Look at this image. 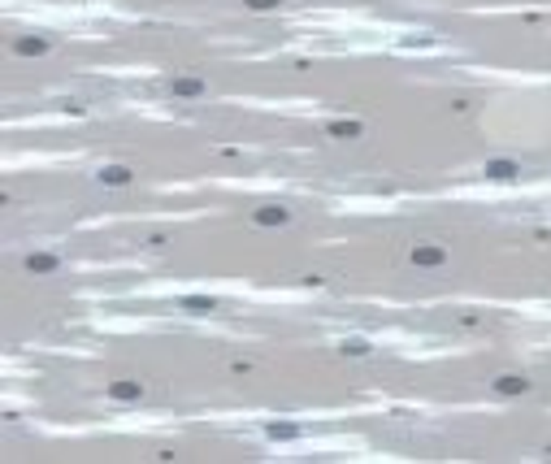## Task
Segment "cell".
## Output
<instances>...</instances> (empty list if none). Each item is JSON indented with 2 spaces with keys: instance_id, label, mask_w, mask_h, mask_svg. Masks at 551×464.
<instances>
[{
  "instance_id": "obj_1",
  "label": "cell",
  "mask_w": 551,
  "mask_h": 464,
  "mask_svg": "<svg viewBox=\"0 0 551 464\" xmlns=\"http://www.w3.org/2000/svg\"><path fill=\"white\" fill-rule=\"evenodd\" d=\"M408 261H413L417 269H439V265L447 261V248H439V243H421V248L408 252Z\"/></svg>"
},
{
  "instance_id": "obj_2",
  "label": "cell",
  "mask_w": 551,
  "mask_h": 464,
  "mask_svg": "<svg viewBox=\"0 0 551 464\" xmlns=\"http://www.w3.org/2000/svg\"><path fill=\"white\" fill-rule=\"evenodd\" d=\"M516 174H521V165L508 161V156H495V161H486V178H491V183H512Z\"/></svg>"
},
{
  "instance_id": "obj_3",
  "label": "cell",
  "mask_w": 551,
  "mask_h": 464,
  "mask_svg": "<svg viewBox=\"0 0 551 464\" xmlns=\"http://www.w3.org/2000/svg\"><path fill=\"white\" fill-rule=\"evenodd\" d=\"M57 269H61L57 252H30L26 256V274H57Z\"/></svg>"
},
{
  "instance_id": "obj_4",
  "label": "cell",
  "mask_w": 551,
  "mask_h": 464,
  "mask_svg": "<svg viewBox=\"0 0 551 464\" xmlns=\"http://www.w3.org/2000/svg\"><path fill=\"white\" fill-rule=\"evenodd\" d=\"M252 221H256V226H287L291 213L282 209V204H261V209L252 213Z\"/></svg>"
},
{
  "instance_id": "obj_5",
  "label": "cell",
  "mask_w": 551,
  "mask_h": 464,
  "mask_svg": "<svg viewBox=\"0 0 551 464\" xmlns=\"http://www.w3.org/2000/svg\"><path fill=\"white\" fill-rule=\"evenodd\" d=\"M96 178H100L105 187H126V183L135 178V174H131V165H105L100 174H96Z\"/></svg>"
},
{
  "instance_id": "obj_6",
  "label": "cell",
  "mask_w": 551,
  "mask_h": 464,
  "mask_svg": "<svg viewBox=\"0 0 551 464\" xmlns=\"http://www.w3.org/2000/svg\"><path fill=\"white\" fill-rule=\"evenodd\" d=\"M495 391H499V395H525L530 382H525L521 373H499V378H495Z\"/></svg>"
},
{
  "instance_id": "obj_7",
  "label": "cell",
  "mask_w": 551,
  "mask_h": 464,
  "mask_svg": "<svg viewBox=\"0 0 551 464\" xmlns=\"http://www.w3.org/2000/svg\"><path fill=\"white\" fill-rule=\"evenodd\" d=\"M109 395L118 399V404H135V399H143V387H139V382H113Z\"/></svg>"
},
{
  "instance_id": "obj_8",
  "label": "cell",
  "mask_w": 551,
  "mask_h": 464,
  "mask_svg": "<svg viewBox=\"0 0 551 464\" xmlns=\"http://www.w3.org/2000/svg\"><path fill=\"white\" fill-rule=\"evenodd\" d=\"M326 135H330V139H361L365 126H361V122H330Z\"/></svg>"
},
{
  "instance_id": "obj_9",
  "label": "cell",
  "mask_w": 551,
  "mask_h": 464,
  "mask_svg": "<svg viewBox=\"0 0 551 464\" xmlns=\"http://www.w3.org/2000/svg\"><path fill=\"white\" fill-rule=\"evenodd\" d=\"M265 434H269L273 443H291V438H300V425H291V421H273V425H265Z\"/></svg>"
},
{
  "instance_id": "obj_10",
  "label": "cell",
  "mask_w": 551,
  "mask_h": 464,
  "mask_svg": "<svg viewBox=\"0 0 551 464\" xmlns=\"http://www.w3.org/2000/svg\"><path fill=\"white\" fill-rule=\"evenodd\" d=\"M13 53H18V57H44V53H48V39L26 35V39H18V44H13Z\"/></svg>"
},
{
  "instance_id": "obj_11",
  "label": "cell",
  "mask_w": 551,
  "mask_h": 464,
  "mask_svg": "<svg viewBox=\"0 0 551 464\" xmlns=\"http://www.w3.org/2000/svg\"><path fill=\"white\" fill-rule=\"evenodd\" d=\"M170 91L174 95H204V78H174Z\"/></svg>"
},
{
  "instance_id": "obj_12",
  "label": "cell",
  "mask_w": 551,
  "mask_h": 464,
  "mask_svg": "<svg viewBox=\"0 0 551 464\" xmlns=\"http://www.w3.org/2000/svg\"><path fill=\"white\" fill-rule=\"evenodd\" d=\"M183 308H187V313H213V308H217V299H208V295H187V299H183Z\"/></svg>"
},
{
  "instance_id": "obj_13",
  "label": "cell",
  "mask_w": 551,
  "mask_h": 464,
  "mask_svg": "<svg viewBox=\"0 0 551 464\" xmlns=\"http://www.w3.org/2000/svg\"><path fill=\"white\" fill-rule=\"evenodd\" d=\"M252 13H269V9H278V0H243Z\"/></svg>"
},
{
  "instance_id": "obj_14",
  "label": "cell",
  "mask_w": 551,
  "mask_h": 464,
  "mask_svg": "<svg viewBox=\"0 0 551 464\" xmlns=\"http://www.w3.org/2000/svg\"><path fill=\"white\" fill-rule=\"evenodd\" d=\"M343 351H347V356H365V343L352 339V343H343Z\"/></svg>"
}]
</instances>
